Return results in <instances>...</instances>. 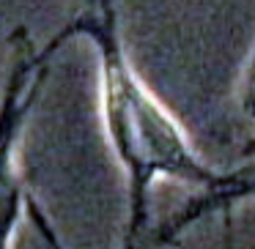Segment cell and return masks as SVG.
Masks as SVG:
<instances>
[{"label":"cell","mask_w":255,"mask_h":249,"mask_svg":"<svg viewBox=\"0 0 255 249\" xmlns=\"http://www.w3.org/2000/svg\"><path fill=\"white\" fill-rule=\"evenodd\" d=\"M91 33L96 36L99 47L105 121L129 170L140 181H145L151 172L198 175V165L189 156L181 134L132 72L121 44L107 30Z\"/></svg>","instance_id":"obj_1"}]
</instances>
